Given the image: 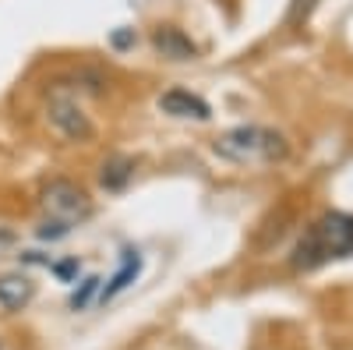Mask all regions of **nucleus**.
Returning a JSON list of instances; mask_svg holds the SVG:
<instances>
[{
    "label": "nucleus",
    "instance_id": "nucleus-1",
    "mask_svg": "<svg viewBox=\"0 0 353 350\" xmlns=\"http://www.w3.org/2000/svg\"><path fill=\"white\" fill-rule=\"evenodd\" d=\"M353 255V213H321L290 251V266L297 273H314L329 262Z\"/></svg>",
    "mask_w": 353,
    "mask_h": 350
},
{
    "label": "nucleus",
    "instance_id": "nucleus-2",
    "mask_svg": "<svg viewBox=\"0 0 353 350\" xmlns=\"http://www.w3.org/2000/svg\"><path fill=\"white\" fill-rule=\"evenodd\" d=\"M212 153L237 166H261V163H283L290 156V142L276 128L237 124L212 142Z\"/></svg>",
    "mask_w": 353,
    "mask_h": 350
},
{
    "label": "nucleus",
    "instance_id": "nucleus-3",
    "mask_svg": "<svg viewBox=\"0 0 353 350\" xmlns=\"http://www.w3.org/2000/svg\"><path fill=\"white\" fill-rule=\"evenodd\" d=\"M46 121L50 128L68 138V142H92L96 138V124H92V117L85 113L78 93L71 89V85H57V89L46 96Z\"/></svg>",
    "mask_w": 353,
    "mask_h": 350
},
{
    "label": "nucleus",
    "instance_id": "nucleus-4",
    "mask_svg": "<svg viewBox=\"0 0 353 350\" xmlns=\"http://www.w3.org/2000/svg\"><path fill=\"white\" fill-rule=\"evenodd\" d=\"M39 206L46 213V220H61L68 226L81 223L92 216V198H88V191L68 177H57L50 184H43L39 191Z\"/></svg>",
    "mask_w": 353,
    "mask_h": 350
},
{
    "label": "nucleus",
    "instance_id": "nucleus-5",
    "mask_svg": "<svg viewBox=\"0 0 353 350\" xmlns=\"http://www.w3.org/2000/svg\"><path fill=\"white\" fill-rule=\"evenodd\" d=\"M156 106H159L166 117H176V121H209V117H212V106L205 103L201 96L188 93V89H170V93H163Z\"/></svg>",
    "mask_w": 353,
    "mask_h": 350
},
{
    "label": "nucleus",
    "instance_id": "nucleus-6",
    "mask_svg": "<svg viewBox=\"0 0 353 350\" xmlns=\"http://www.w3.org/2000/svg\"><path fill=\"white\" fill-rule=\"evenodd\" d=\"M152 50L166 61H194L198 57V46L191 43L188 32H181L176 25H159L152 32Z\"/></svg>",
    "mask_w": 353,
    "mask_h": 350
},
{
    "label": "nucleus",
    "instance_id": "nucleus-7",
    "mask_svg": "<svg viewBox=\"0 0 353 350\" xmlns=\"http://www.w3.org/2000/svg\"><path fill=\"white\" fill-rule=\"evenodd\" d=\"M138 276H141V255H138V251H124V258H121V269H117V273H113V276L99 286V298H96V301H99V304H110L113 298H121L124 290L138 280Z\"/></svg>",
    "mask_w": 353,
    "mask_h": 350
},
{
    "label": "nucleus",
    "instance_id": "nucleus-8",
    "mask_svg": "<svg viewBox=\"0 0 353 350\" xmlns=\"http://www.w3.org/2000/svg\"><path fill=\"white\" fill-rule=\"evenodd\" d=\"M36 294V283L21 276V273H8V276H0V308H8V311H21L28 301H32Z\"/></svg>",
    "mask_w": 353,
    "mask_h": 350
},
{
    "label": "nucleus",
    "instance_id": "nucleus-9",
    "mask_svg": "<svg viewBox=\"0 0 353 350\" xmlns=\"http://www.w3.org/2000/svg\"><path fill=\"white\" fill-rule=\"evenodd\" d=\"M131 177H134V159H128V156H113L99 170V184L106 191H124Z\"/></svg>",
    "mask_w": 353,
    "mask_h": 350
},
{
    "label": "nucleus",
    "instance_id": "nucleus-10",
    "mask_svg": "<svg viewBox=\"0 0 353 350\" xmlns=\"http://www.w3.org/2000/svg\"><path fill=\"white\" fill-rule=\"evenodd\" d=\"M99 283H103L99 276H85V280H81V286L68 298V308H71V311H85L88 304H92V298L99 294Z\"/></svg>",
    "mask_w": 353,
    "mask_h": 350
},
{
    "label": "nucleus",
    "instance_id": "nucleus-11",
    "mask_svg": "<svg viewBox=\"0 0 353 350\" xmlns=\"http://www.w3.org/2000/svg\"><path fill=\"white\" fill-rule=\"evenodd\" d=\"M318 4H321V0H290V21H293V25H304V21L314 14Z\"/></svg>",
    "mask_w": 353,
    "mask_h": 350
},
{
    "label": "nucleus",
    "instance_id": "nucleus-12",
    "mask_svg": "<svg viewBox=\"0 0 353 350\" xmlns=\"http://www.w3.org/2000/svg\"><path fill=\"white\" fill-rule=\"evenodd\" d=\"M78 269H81V262H78V258H68V262H50V273H53V276H61L64 283H71V280L78 276Z\"/></svg>",
    "mask_w": 353,
    "mask_h": 350
}]
</instances>
